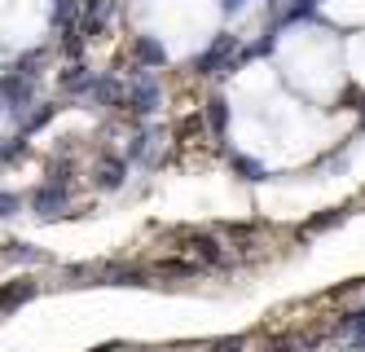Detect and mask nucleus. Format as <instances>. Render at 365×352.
<instances>
[{
  "mask_svg": "<svg viewBox=\"0 0 365 352\" xmlns=\"http://www.w3.org/2000/svg\"><path fill=\"white\" fill-rule=\"evenodd\" d=\"M36 207H40V216H53V207H62V194L53 185H44L40 194H36Z\"/></svg>",
  "mask_w": 365,
  "mask_h": 352,
  "instance_id": "nucleus-1",
  "label": "nucleus"
},
{
  "mask_svg": "<svg viewBox=\"0 0 365 352\" xmlns=\"http://www.w3.org/2000/svg\"><path fill=\"white\" fill-rule=\"evenodd\" d=\"M9 207H18V198L14 194H0V216H9Z\"/></svg>",
  "mask_w": 365,
  "mask_h": 352,
  "instance_id": "nucleus-3",
  "label": "nucleus"
},
{
  "mask_svg": "<svg viewBox=\"0 0 365 352\" xmlns=\"http://www.w3.org/2000/svg\"><path fill=\"white\" fill-rule=\"evenodd\" d=\"M101 185H106V189L119 185V164H106V168H101Z\"/></svg>",
  "mask_w": 365,
  "mask_h": 352,
  "instance_id": "nucleus-2",
  "label": "nucleus"
}]
</instances>
